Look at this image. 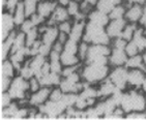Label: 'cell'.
Instances as JSON below:
<instances>
[{
  "instance_id": "cell-5",
  "label": "cell",
  "mask_w": 146,
  "mask_h": 120,
  "mask_svg": "<svg viewBox=\"0 0 146 120\" xmlns=\"http://www.w3.org/2000/svg\"><path fill=\"white\" fill-rule=\"evenodd\" d=\"M7 92L11 96L14 101H24L28 99L30 95V87H29V81L24 77L18 74L11 81L9 89Z\"/></svg>"
},
{
  "instance_id": "cell-30",
  "label": "cell",
  "mask_w": 146,
  "mask_h": 120,
  "mask_svg": "<svg viewBox=\"0 0 146 120\" xmlns=\"http://www.w3.org/2000/svg\"><path fill=\"white\" fill-rule=\"evenodd\" d=\"M38 2H39L38 0H23L27 18H30L32 15L36 14Z\"/></svg>"
},
{
  "instance_id": "cell-38",
  "label": "cell",
  "mask_w": 146,
  "mask_h": 120,
  "mask_svg": "<svg viewBox=\"0 0 146 120\" xmlns=\"http://www.w3.org/2000/svg\"><path fill=\"white\" fill-rule=\"evenodd\" d=\"M33 27H35L33 22L31 21L30 18H27V19L25 20V22L23 23L22 25L19 27V30H21L22 32H24V33H27V32H28L29 30H31Z\"/></svg>"
},
{
  "instance_id": "cell-26",
  "label": "cell",
  "mask_w": 146,
  "mask_h": 120,
  "mask_svg": "<svg viewBox=\"0 0 146 120\" xmlns=\"http://www.w3.org/2000/svg\"><path fill=\"white\" fill-rule=\"evenodd\" d=\"M117 4H120V3H118L116 0H98L96 5V9L109 15L110 11H112L114 9V6Z\"/></svg>"
},
{
  "instance_id": "cell-11",
  "label": "cell",
  "mask_w": 146,
  "mask_h": 120,
  "mask_svg": "<svg viewBox=\"0 0 146 120\" xmlns=\"http://www.w3.org/2000/svg\"><path fill=\"white\" fill-rule=\"evenodd\" d=\"M145 77V70L141 68H129L127 72V89H141Z\"/></svg>"
},
{
  "instance_id": "cell-1",
  "label": "cell",
  "mask_w": 146,
  "mask_h": 120,
  "mask_svg": "<svg viewBox=\"0 0 146 120\" xmlns=\"http://www.w3.org/2000/svg\"><path fill=\"white\" fill-rule=\"evenodd\" d=\"M110 64L101 63H83L81 67V75L83 81L91 85H98L109 77L111 72Z\"/></svg>"
},
{
  "instance_id": "cell-42",
  "label": "cell",
  "mask_w": 146,
  "mask_h": 120,
  "mask_svg": "<svg viewBox=\"0 0 146 120\" xmlns=\"http://www.w3.org/2000/svg\"><path fill=\"white\" fill-rule=\"evenodd\" d=\"M142 56H143L144 65H145V68H146V50H144L143 52H142Z\"/></svg>"
},
{
  "instance_id": "cell-17",
  "label": "cell",
  "mask_w": 146,
  "mask_h": 120,
  "mask_svg": "<svg viewBox=\"0 0 146 120\" xmlns=\"http://www.w3.org/2000/svg\"><path fill=\"white\" fill-rule=\"evenodd\" d=\"M59 36V29L57 25H48L47 29H46L42 34H40V39L44 44L48 46H52L57 42Z\"/></svg>"
},
{
  "instance_id": "cell-19",
  "label": "cell",
  "mask_w": 146,
  "mask_h": 120,
  "mask_svg": "<svg viewBox=\"0 0 146 120\" xmlns=\"http://www.w3.org/2000/svg\"><path fill=\"white\" fill-rule=\"evenodd\" d=\"M85 27H86V20H83V21H74L73 28H72V31H70L68 37L77 42H82L83 37H84Z\"/></svg>"
},
{
  "instance_id": "cell-4",
  "label": "cell",
  "mask_w": 146,
  "mask_h": 120,
  "mask_svg": "<svg viewBox=\"0 0 146 120\" xmlns=\"http://www.w3.org/2000/svg\"><path fill=\"white\" fill-rule=\"evenodd\" d=\"M127 40L122 37L113 38L111 42V53L109 55V63L111 67L115 66H123L127 61V56L125 52V46Z\"/></svg>"
},
{
  "instance_id": "cell-21",
  "label": "cell",
  "mask_w": 146,
  "mask_h": 120,
  "mask_svg": "<svg viewBox=\"0 0 146 120\" xmlns=\"http://www.w3.org/2000/svg\"><path fill=\"white\" fill-rule=\"evenodd\" d=\"M60 60L63 66H74V65L83 64V62L80 60L78 54H74L66 51H62L60 55Z\"/></svg>"
},
{
  "instance_id": "cell-7",
  "label": "cell",
  "mask_w": 146,
  "mask_h": 120,
  "mask_svg": "<svg viewBox=\"0 0 146 120\" xmlns=\"http://www.w3.org/2000/svg\"><path fill=\"white\" fill-rule=\"evenodd\" d=\"M68 107L62 101V98L58 101H54L49 99L46 103L38 108L49 119H57L61 114H63Z\"/></svg>"
},
{
  "instance_id": "cell-25",
  "label": "cell",
  "mask_w": 146,
  "mask_h": 120,
  "mask_svg": "<svg viewBox=\"0 0 146 120\" xmlns=\"http://www.w3.org/2000/svg\"><path fill=\"white\" fill-rule=\"evenodd\" d=\"M124 66L127 68H141L146 72L145 65H144V61H143V56H142V53L137 54L135 56H131L127 58V61L125 63Z\"/></svg>"
},
{
  "instance_id": "cell-20",
  "label": "cell",
  "mask_w": 146,
  "mask_h": 120,
  "mask_svg": "<svg viewBox=\"0 0 146 120\" xmlns=\"http://www.w3.org/2000/svg\"><path fill=\"white\" fill-rule=\"evenodd\" d=\"M38 79H39V81H40L42 86L53 88V87L59 86V84H60V82H61L62 76L60 75V74L54 73V72H50L49 74L42 76V77Z\"/></svg>"
},
{
  "instance_id": "cell-27",
  "label": "cell",
  "mask_w": 146,
  "mask_h": 120,
  "mask_svg": "<svg viewBox=\"0 0 146 120\" xmlns=\"http://www.w3.org/2000/svg\"><path fill=\"white\" fill-rule=\"evenodd\" d=\"M125 11H127V5L124 3H120L114 6V9L110 11L109 17L110 20L115 19H123L125 16Z\"/></svg>"
},
{
  "instance_id": "cell-44",
  "label": "cell",
  "mask_w": 146,
  "mask_h": 120,
  "mask_svg": "<svg viewBox=\"0 0 146 120\" xmlns=\"http://www.w3.org/2000/svg\"><path fill=\"white\" fill-rule=\"evenodd\" d=\"M145 112H146V108H145Z\"/></svg>"
},
{
  "instance_id": "cell-2",
  "label": "cell",
  "mask_w": 146,
  "mask_h": 120,
  "mask_svg": "<svg viewBox=\"0 0 146 120\" xmlns=\"http://www.w3.org/2000/svg\"><path fill=\"white\" fill-rule=\"evenodd\" d=\"M120 106L127 113L133 111H145L146 94L141 89L124 90Z\"/></svg>"
},
{
  "instance_id": "cell-36",
  "label": "cell",
  "mask_w": 146,
  "mask_h": 120,
  "mask_svg": "<svg viewBox=\"0 0 146 120\" xmlns=\"http://www.w3.org/2000/svg\"><path fill=\"white\" fill-rule=\"evenodd\" d=\"M125 119H146L145 111H133L127 113Z\"/></svg>"
},
{
  "instance_id": "cell-32",
  "label": "cell",
  "mask_w": 146,
  "mask_h": 120,
  "mask_svg": "<svg viewBox=\"0 0 146 120\" xmlns=\"http://www.w3.org/2000/svg\"><path fill=\"white\" fill-rule=\"evenodd\" d=\"M125 52H127L129 57L142 53L140 50V48L138 47V45L133 40V39H131V40H129V42H127V46H125Z\"/></svg>"
},
{
  "instance_id": "cell-24",
  "label": "cell",
  "mask_w": 146,
  "mask_h": 120,
  "mask_svg": "<svg viewBox=\"0 0 146 120\" xmlns=\"http://www.w3.org/2000/svg\"><path fill=\"white\" fill-rule=\"evenodd\" d=\"M13 16H14L15 23H16V26L18 28L22 25L23 23L25 22V20L27 19V15H26L25 7H24V3L23 1L18 3V5L16 6L14 13H13Z\"/></svg>"
},
{
  "instance_id": "cell-31",
  "label": "cell",
  "mask_w": 146,
  "mask_h": 120,
  "mask_svg": "<svg viewBox=\"0 0 146 120\" xmlns=\"http://www.w3.org/2000/svg\"><path fill=\"white\" fill-rule=\"evenodd\" d=\"M89 45L87 42L85 40H82V42H79V48H78V56L80 60H81L83 63L86 60V57H87V53H88V49H89Z\"/></svg>"
},
{
  "instance_id": "cell-10",
  "label": "cell",
  "mask_w": 146,
  "mask_h": 120,
  "mask_svg": "<svg viewBox=\"0 0 146 120\" xmlns=\"http://www.w3.org/2000/svg\"><path fill=\"white\" fill-rule=\"evenodd\" d=\"M51 89H52L51 87L42 86V88H39L35 92H31L28 97L29 106L39 108V107L42 106L44 103H47V101L50 99Z\"/></svg>"
},
{
  "instance_id": "cell-23",
  "label": "cell",
  "mask_w": 146,
  "mask_h": 120,
  "mask_svg": "<svg viewBox=\"0 0 146 120\" xmlns=\"http://www.w3.org/2000/svg\"><path fill=\"white\" fill-rule=\"evenodd\" d=\"M47 60H48V57H45V56L39 55V54L33 56V57H30V59H29V65H30V67L33 70L34 76L37 77L39 75L42 66H44V64L46 63Z\"/></svg>"
},
{
  "instance_id": "cell-18",
  "label": "cell",
  "mask_w": 146,
  "mask_h": 120,
  "mask_svg": "<svg viewBox=\"0 0 146 120\" xmlns=\"http://www.w3.org/2000/svg\"><path fill=\"white\" fill-rule=\"evenodd\" d=\"M117 90H120V89H118L117 87L111 82V80L109 78H107L106 80H104V81L101 82L98 85V98L102 99V98L109 97V96L114 94Z\"/></svg>"
},
{
  "instance_id": "cell-3",
  "label": "cell",
  "mask_w": 146,
  "mask_h": 120,
  "mask_svg": "<svg viewBox=\"0 0 146 120\" xmlns=\"http://www.w3.org/2000/svg\"><path fill=\"white\" fill-rule=\"evenodd\" d=\"M83 40L87 42L88 44L94 45H111L112 38L106 31V28L93 24L91 22L86 21L85 33Z\"/></svg>"
},
{
  "instance_id": "cell-8",
  "label": "cell",
  "mask_w": 146,
  "mask_h": 120,
  "mask_svg": "<svg viewBox=\"0 0 146 120\" xmlns=\"http://www.w3.org/2000/svg\"><path fill=\"white\" fill-rule=\"evenodd\" d=\"M127 72L129 68H127L124 65L112 67L108 78L118 89L124 91L127 89Z\"/></svg>"
},
{
  "instance_id": "cell-34",
  "label": "cell",
  "mask_w": 146,
  "mask_h": 120,
  "mask_svg": "<svg viewBox=\"0 0 146 120\" xmlns=\"http://www.w3.org/2000/svg\"><path fill=\"white\" fill-rule=\"evenodd\" d=\"M64 92L61 90V88L59 86L53 87L51 89V93H50V101H60L63 96Z\"/></svg>"
},
{
  "instance_id": "cell-28",
  "label": "cell",
  "mask_w": 146,
  "mask_h": 120,
  "mask_svg": "<svg viewBox=\"0 0 146 120\" xmlns=\"http://www.w3.org/2000/svg\"><path fill=\"white\" fill-rule=\"evenodd\" d=\"M138 26H139V24L127 22V24L125 25V27H124V29H123V32H122V34H121V37H122L123 39H125L127 42L133 39Z\"/></svg>"
},
{
  "instance_id": "cell-40",
  "label": "cell",
  "mask_w": 146,
  "mask_h": 120,
  "mask_svg": "<svg viewBox=\"0 0 146 120\" xmlns=\"http://www.w3.org/2000/svg\"><path fill=\"white\" fill-rule=\"evenodd\" d=\"M84 1H86V2H88L89 4H91L92 6H94V7H96V3H98V0H84Z\"/></svg>"
},
{
  "instance_id": "cell-43",
  "label": "cell",
  "mask_w": 146,
  "mask_h": 120,
  "mask_svg": "<svg viewBox=\"0 0 146 120\" xmlns=\"http://www.w3.org/2000/svg\"><path fill=\"white\" fill-rule=\"evenodd\" d=\"M38 1H42V0H38Z\"/></svg>"
},
{
  "instance_id": "cell-33",
  "label": "cell",
  "mask_w": 146,
  "mask_h": 120,
  "mask_svg": "<svg viewBox=\"0 0 146 120\" xmlns=\"http://www.w3.org/2000/svg\"><path fill=\"white\" fill-rule=\"evenodd\" d=\"M73 24H74V20L70 19V20H66L64 22L59 23L57 26H58V29L60 32H64V33L70 35L72 28H73Z\"/></svg>"
},
{
  "instance_id": "cell-29",
  "label": "cell",
  "mask_w": 146,
  "mask_h": 120,
  "mask_svg": "<svg viewBox=\"0 0 146 120\" xmlns=\"http://www.w3.org/2000/svg\"><path fill=\"white\" fill-rule=\"evenodd\" d=\"M39 38H40V32L38 30V27L35 26L26 33V46L31 47Z\"/></svg>"
},
{
  "instance_id": "cell-14",
  "label": "cell",
  "mask_w": 146,
  "mask_h": 120,
  "mask_svg": "<svg viewBox=\"0 0 146 120\" xmlns=\"http://www.w3.org/2000/svg\"><path fill=\"white\" fill-rule=\"evenodd\" d=\"M57 5H58L57 0H42L38 2L36 14L47 21L48 19H50Z\"/></svg>"
},
{
  "instance_id": "cell-12",
  "label": "cell",
  "mask_w": 146,
  "mask_h": 120,
  "mask_svg": "<svg viewBox=\"0 0 146 120\" xmlns=\"http://www.w3.org/2000/svg\"><path fill=\"white\" fill-rule=\"evenodd\" d=\"M127 24V21L125 19H115L110 20L109 24L106 26V31L109 34L111 38H117L121 37V34L123 32V29Z\"/></svg>"
},
{
  "instance_id": "cell-35",
  "label": "cell",
  "mask_w": 146,
  "mask_h": 120,
  "mask_svg": "<svg viewBox=\"0 0 146 120\" xmlns=\"http://www.w3.org/2000/svg\"><path fill=\"white\" fill-rule=\"evenodd\" d=\"M28 81H29V87H30V92H35L39 88L42 87V84H40V81H39V79L37 78L36 76L30 78Z\"/></svg>"
},
{
  "instance_id": "cell-9",
  "label": "cell",
  "mask_w": 146,
  "mask_h": 120,
  "mask_svg": "<svg viewBox=\"0 0 146 120\" xmlns=\"http://www.w3.org/2000/svg\"><path fill=\"white\" fill-rule=\"evenodd\" d=\"M17 28L13 14L7 11H3L1 14V42L7 38Z\"/></svg>"
},
{
  "instance_id": "cell-22",
  "label": "cell",
  "mask_w": 146,
  "mask_h": 120,
  "mask_svg": "<svg viewBox=\"0 0 146 120\" xmlns=\"http://www.w3.org/2000/svg\"><path fill=\"white\" fill-rule=\"evenodd\" d=\"M18 75V70L11 59H5L1 61V77L14 79Z\"/></svg>"
},
{
  "instance_id": "cell-16",
  "label": "cell",
  "mask_w": 146,
  "mask_h": 120,
  "mask_svg": "<svg viewBox=\"0 0 146 120\" xmlns=\"http://www.w3.org/2000/svg\"><path fill=\"white\" fill-rule=\"evenodd\" d=\"M87 21L88 22H91L93 24L98 26H102V27H105L109 24L110 22V17L109 15L104 13V11H98V9H94L90 11V14L87 16Z\"/></svg>"
},
{
  "instance_id": "cell-41",
  "label": "cell",
  "mask_w": 146,
  "mask_h": 120,
  "mask_svg": "<svg viewBox=\"0 0 146 120\" xmlns=\"http://www.w3.org/2000/svg\"><path fill=\"white\" fill-rule=\"evenodd\" d=\"M141 90L146 94V77H145V79H144V82H143V84H142V86H141Z\"/></svg>"
},
{
  "instance_id": "cell-15",
  "label": "cell",
  "mask_w": 146,
  "mask_h": 120,
  "mask_svg": "<svg viewBox=\"0 0 146 120\" xmlns=\"http://www.w3.org/2000/svg\"><path fill=\"white\" fill-rule=\"evenodd\" d=\"M143 15V5L139 3H133L132 5L127 7L124 19L129 23H136L139 24L141 18Z\"/></svg>"
},
{
  "instance_id": "cell-13",
  "label": "cell",
  "mask_w": 146,
  "mask_h": 120,
  "mask_svg": "<svg viewBox=\"0 0 146 120\" xmlns=\"http://www.w3.org/2000/svg\"><path fill=\"white\" fill-rule=\"evenodd\" d=\"M72 18L68 15V11L66 9V6L58 4L56 6V9H54L53 14L50 17V19H48L46 21V23L48 25H58L59 23L64 22L66 20H70Z\"/></svg>"
},
{
  "instance_id": "cell-37",
  "label": "cell",
  "mask_w": 146,
  "mask_h": 120,
  "mask_svg": "<svg viewBox=\"0 0 146 120\" xmlns=\"http://www.w3.org/2000/svg\"><path fill=\"white\" fill-rule=\"evenodd\" d=\"M13 101H14V99L11 98V96L7 91L1 92V109H4L6 107H9Z\"/></svg>"
},
{
  "instance_id": "cell-39",
  "label": "cell",
  "mask_w": 146,
  "mask_h": 120,
  "mask_svg": "<svg viewBox=\"0 0 146 120\" xmlns=\"http://www.w3.org/2000/svg\"><path fill=\"white\" fill-rule=\"evenodd\" d=\"M57 1H58V4H61V5L66 6L68 4V2H70V0H57Z\"/></svg>"
},
{
  "instance_id": "cell-6",
  "label": "cell",
  "mask_w": 146,
  "mask_h": 120,
  "mask_svg": "<svg viewBox=\"0 0 146 120\" xmlns=\"http://www.w3.org/2000/svg\"><path fill=\"white\" fill-rule=\"evenodd\" d=\"M111 53L110 45H89L88 53L84 63H101L110 64L109 55Z\"/></svg>"
}]
</instances>
